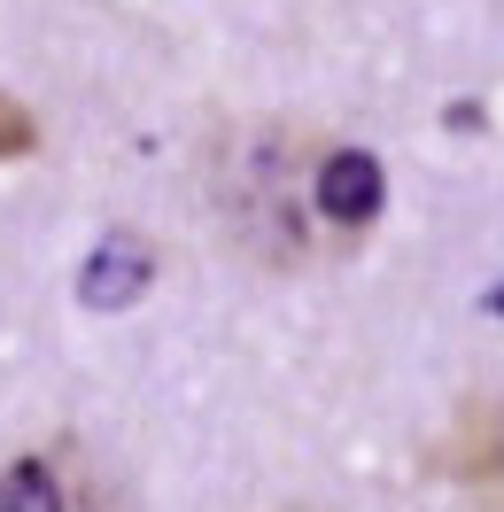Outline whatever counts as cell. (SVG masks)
Instances as JSON below:
<instances>
[{"label": "cell", "instance_id": "6da1fadb", "mask_svg": "<svg viewBox=\"0 0 504 512\" xmlns=\"http://www.w3.org/2000/svg\"><path fill=\"white\" fill-rule=\"evenodd\" d=\"M311 163H318V140L295 125H241L210 156V202H218L225 241L256 256L264 272H303V264L342 249L318 225Z\"/></svg>", "mask_w": 504, "mask_h": 512}, {"label": "cell", "instance_id": "7a4b0ae2", "mask_svg": "<svg viewBox=\"0 0 504 512\" xmlns=\"http://www.w3.org/2000/svg\"><path fill=\"white\" fill-rule=\"evenodd\" d=\"M311 202H318V225L349 249V241H365L380 225V210H388V171H380L373 148H318Z\"/></svg>", "mask_w": 504, "mask_h": 512}, {"label": "cell", "instance_id": "3957f363", "mask_svg": "<svg viewBox=\"0 0 504 512\" xmlns=\"http://www.w3.org/2000/svg\"><path fill=\"white\" fill-rule=\"evenodd\" d=\"M148 280H156V256L140 249L132 233H109V241L86 256V272H78V295H86V303H101V311H125V303L148 288Z\"/></svg>", "mask_w": 504, "mask_h": 512}, {"label": "cell", "instance_id": "277c9868", "mask_svg": "<svg viewBox=\"0 0 504 512\" xmlns=\"http://www.w3.org/2000/svg\"><path fill=\"white\" fill-rule=\"evenodd\" d=\"M0 512H70V489L47 458H8L0 466Z\"/></svg>", "mask_w": 504, "mask_h": 512}, {"label": "cell", "instance_id": "5b68a950", "mask_svg": "<svg viewBox=\"0 0 504 512\" xmlns=\"http://www.w3.org/2000/svg\"><path fill=\"white\" fill-rule=\"evenodd\" d=\"M39 148V117L24 109V101L0 86V163H16V156H32Z\"/></svg>", "mask_w": 504, "mask_h": 512}]
</instances>
